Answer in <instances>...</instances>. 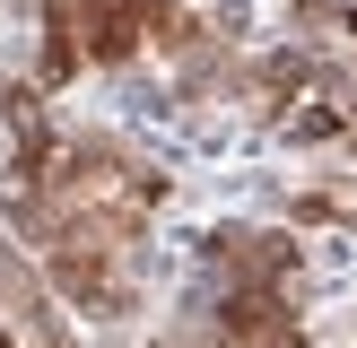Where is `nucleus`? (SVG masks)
<instances>
[{
  "mask_svg": "<svg viewBox=\"0 0 357 348\" xmlns=\"http://www.w3.org/2000/svg\"><path fill=\"white\" fill-rule=\"evenodd\" d=\"M209 261L227 270V287H288V278H296V235H271V226H218V235H209Z\"/></svg>",
  "mask_w": 357,
  "mask_h": 348,
  "instance_id": "f257e3e1",
  "label": "nucleus"
},
{
  "mask_svg": "<svg viewBox=\"0 0 357 348\" xmlns=\"http://www.w3.org/2000/svg\"><path fill=\"white\" fill-rule=\"evenodd\" d=\"M0 348H17V322H9V313H0Z\"/></svg>",
  "mask_w": 357,
  "mask_h": 348,
  "instance_id": "f03ea898",
  "label": "nucleus"
},
{
  "mask_svg": "<svg viewBox=\"0 0 357 348\" xmlns=\"http://www.w3.org/2000/svg\"><path fill=\"white\" fill-rule=\"evenodd\" d=\"M340 26H349V35H357V0H349V9H340Z\"/></svg>",
  "mask_w": 357,
  "mask_h": 348,
  "instance_id": "7ed1b4c3",
  "label": "nucleus"
}]
</instances>
